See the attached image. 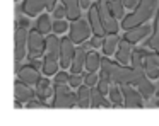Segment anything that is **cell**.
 Listing matches in <instances>:
<instances>
[{
    "instance_id": "f35d334b",
    "label": "cell",
    "mask_w": 159,
    "mask_h": 126,
    "mask_svg": "<svg viewBox=\"0 0 159 126\" xmlns=\"http://www.w3.org/2000/svg\"><path fill=\"white\" fill-rule=\"evenodd\" d=\"M156 106H157V107H159V99H157V102H156Z\"/></svg>"
},
{
    "instance_id": "9c48e42d",
    "label": "cell",
    "mask_w": 159,
    "mask_h": 126,
    "mask_svg": "<svg viewBox=\"0 0 159 126\" xmlns=\"http://www.w3.org/2000/svg\"><path fill=\"white\" fill-rule=\"evenodd\" d=\"M121 87V92H123V104L125 107H142L144 106V95L139 92V89L135 90L134 85H128V84H123L120 85Z\"/></svg>"
},
{
    "instance_id": "8992f818",
    "label": "cell",
    "mask_w": 159,
    "mask_h": 126,
    "mask_svg": "<svg viewBox=\"0 0 159 126\" xmlns=\"http://www.w3.org/2000/svg\"><path fill=\"white\" fill-rule=\"evenodd\" d=\"M91 34H93V27H91V24L87 22V20H84V19L72 20L69 36H70V39H72L75 44L86 43V41L91 37Z\"/></svg>"
},
{
    "instance_id": "ba28073f",
    "label": "cell",
    "mask_w": 159,
    "mask_h": 126,
    "mask_svg": "<svg viewBox=\"0 0 159 126\" xmlns=\"http://www.w3.org/2000/svg\"><path fill=\"white\" fill-rule=\"evenodd\" d=\"M75 43L69 37H62L60 39V67L62 68H69L74 61V56H75Z\"/></svg>"
},
{
    "instance_id": "7a4b0ae2",
    "label": "cell",
    "mask_w": 159,
    "mask_h": 126,
    "mask_svg": "<svg viewBox=\"0 0 159 126\" xmlns=\"http://www.w3.org/2000/svg\"><path fill=\"white\" fill-rule=\"evenodd\" d=\"M98 10H99L106 34H116L121 27L118 20L125 17V0H98Z\"/></svg>"
},
{
    "instance_id": "ac0fdd59",
    "label": "cell",
    "mask_w": 159,
    "mask_h": 126,
    "mask_svg": "<svg viewBox=\"0 0 159 126\" xmlns=\"http://www.w3.org/2000/svg\"><path fill=\"white\" fill-rule=\"evenodd\" d=\"M62 3L65 5V9H67V19H69V20L80 19L82 7H80L79 0H62Z\"/></svg>"
},
{
    "instance_id": "603a6c76",
    "label": "cell",
    "mask_w": 159,
    "mask_h": 126,
    "mask_svg": "<svg viewBox=\"0 0 159 126\" xmlns=\"http://www.w3.org/2000/svg\"><path fill=\"white\" fill-rule=\"evenodd\" d=\"M103 58L98 54V51H87V60H86V70L87 72H98L101 68Z\"/></svg>"
},
{
    "instance_id": "ffe728a7",
    "label": "cell",
    "mask_w": 159,
    "mask_h": 126,
    "mask_svg": "<svg viewBox=\"0 0 159 126\" xmlns=\"http://www.w3.org/2000/svg\"><path fill=\"white\" fill-rule=\"evenodd\" d=\"M111 106L113 102L108 101L99 89H91V107H111Z\"/></svg>"
},
{
    "instance_id": "f546056e",
    "label": "cell",
    "mask_w": 159,
    "mask_h": 126,
    "mask_svg": "<svg viewBox=\"0 0 159 126\" xmlns=\"http://www.w3.org/2000/svg\"><path fill=\"white\" fill-rule=\"evenodd\" d=\"M69 78H70L69 73H65V72H57V73L53 75V85H57V84H69Z\"/></svg>"
},
{
    "instance_id": "d6986e66",
    "label": "cell",
    "mask_w": 159,
    "mask_h": 126,
    "mask_svg": "<svg viewBox=\"0 0 159 126\" xmlns=\"http://www.w3.org/2000/svg\"><path fill=\"white\" fill-rule=\"evenodd\" d=\"M120 41H121L120 36H116V34H108L103 41V53L106 54V56L115 54L118 50V46H120Z\"/></svg>"
},
{
    "instance_id": "9a60e30c",
    "label": "cell",
    "mask_w": 159,
    "mask_h": 126,
    "mask_svg": "<svg viewBox=\"0 0 159 126\" xmlns=\"http://www.w3.org/2000/svg\"><path fill=\"white\" fill-rule=\"evenodd\" d=\"M43 9H46V0H24L22 3V12L28 17L39 15Z\"/></svg>"
},
{
    "instance_id": "44dd1931",
    "label": "cell",
    "mask_w": 159,
    "mask_h": 126,
    "mask_svg": "<svg viewBox=\"0 0 159 126\" xmlns=\"http://www.w3.org/2000/svg\"><path fill=\"white\" fill-rule=\"evenodd\" d=\"M77 107H91V87L86 84L77 89Z\"/></svg>"
},
{
    "instance_id": "cb8c5ba5",
    "label": "cell",
    "mask_w": 159,
    "mask_h": 126,
    "mask_svg": "<svg viewBox=\"0 0 159 126\" xmlns=\"http://www.w3.org/2000/svg\"><path fill=\"white\" fill-rule=\"evenodd\" d=\"M110 101L113 102V107H123V92H121L120 85H115L110 89Z\"/></svg>"
},
{
    "instance_id": "3957f363",
    "label": "cell",
    "mask_w": 159,
    "mask_h": 126,
    "mask_svg": "<svg viewBox=\"0 0 159 126\" xmlns=\"http://www.w3.org/2000/svg\"><path fill=\"white\" fill-rule=\"evenodd\" d=\"M156 10H157V0H140L139 5L121 19V22H120L121 29L130 31L134 27H139L142 24H145L156 14Z\"/></svg>"
},
{
    "instance_id": "484cf974",
    "label": "cell",
    "mask_w": 159,
    "mask_h": 126,
    "mask_svg": "<svg viewBox=\"0 0 159 126\" xmlns=\"http://www.w3.org/2000/svg\"><path fill=\"white\" fill-rule=\"evenodd\" d=\"M67 29H69V24H67V20H63V19H55V22H53V33H55V34H63Z\"/></svg>"
},
{
    "instance_id": "4316f807",
    "label": "cell",
    "mask_w": 159,
    "mask_h": 126,
    "mask_svg": "<svg viewBox=\"0 0 159 126\" xmlns=\"http://www.w3.org/2000/svg\"><path fill=\"white\" fill-rule=\"evenodd\" d=\"M84 78H86V75H80V73H72L69 78V85L72 89H79L80 85H82Z\"/></svg>"
},
{
    "instance_id": "2e32d148",
    "label": "cell",
    "mask_w": 159,
    "mask_h": 126,
    "mask_svg": "<svg viewBox=\"0 0 159 126\" xmlns=\"http://www.w3.org/2000/svg\"><path fill=\"white\" fill-rule=\"evenodd\" d=\"M86 60H87V50L77 48L74 61L70 65V73H82V70L86 68Z\"/></svg>"
},
{
    "instance_id": "7c38bea8",
    "label": "cell",
    "mask_w": 159,
    "mask_h": 126,
    "mask_svg": "<svg viewBox=\"0 0 159 126\" xmlns=\"http://www.w3.org/2000/svg\"><path fill=\"white\" fill-rule=\"evenodd\" d=\"M89 24L93 27V34L96 36H101V37H106V29H104V24L101 20V15H99V10H98V3H93L89 7Z\"/></svg>"
},
{
    "instance_id": "277c9868",
    "label": "cell",
    "mask_w": 159,
    "mask_h": 126,
    "mask_svg": "<svg viewBox=\"0 0 159 126\" xmlns=\"http://www.w3.org/2000/svg\"><path fill=\"white\" fill-rule=\"evenodd\" d=\"M74 106H77V94L70 92L67 84H57L50 107H74Z\"/></svg>"
},
{
    "instance_id": "83f0119b",
    "label": "cell",
    "mask_w": 159,
    "mask_h": 126,
    "mask_svg": "<svg viewBox=\"0 0 159 126\" xmlns=\"http://www.w3.org/2000/svg\"><path fill=\"white\" fill-rule=\"evenodd\" d=\"M99 78H101V75H96V72H89V73L86 75V78H84V84L89 85V87H96Z\"/></svg>"
},
{
    "instance_id": "8fae6325",
    "label": "cell",
    "mask_w": 159,
    "mask_h": 126,
    "mask_svg": "<svg viewBox=\"0 0 159 126\" xmlns=\"http://www.w3.org/2000/svg\"><path fill=\"white\" fill-rule=\"evenodd\" d=\"M17 78L22 82H26V84L33 85V84H38V80L41 78V75H39V68L34 67L33 63L29 65H24V67H21L19 65L17 67Z\"/></svg>"
},
{
    "instance_id": "7402d4cb",
    "label": "cell",
    "mask_w": 159,
    "mask_h": 126,
    "mask_svg": "<svg viewBox=\"0 0 159 126\" xmlns=\"http://www.w3.org/2000/svg\"><path fill=\"white\" fill-rule=\"evenodd\" d=\"M145 46H147V48H152L154 51H157V53H159V10H157V14H156V20H154V27H152V34H151V37L147 39Z\"/></svg>"
},
{
    "instance_id": "6da1fadb",
    "label": "cell",
    "mask_w": 159,
    "mask_h": 126,
    "mask_svg": "<svg viewBox=\"0 0 159 126\" xmlns=\"http://www.w3.org/2000/svg\"><path fill=\"white\" fill-rule=\"evenodd\" d=\"M101 77L108 78L110 82L118 85H134L135 89H139L144 99H151L156 92V87L152 85L151 78L145 75L144 68H134L130 65H121L118 61H111L110 58H103L101 61Z\"/></svg>"
},
{
    "instance_id": "e575fe53",
    "label": "cell",
    "mask_w": 159,
    "mask_h": 126,
    "mask_svg": "<svg viewBox=\"0 0 159 126\" xmlns=\"http://www.w3.org/2000/svg\"><path fill=\"white\" fill-rule=\"evenodd\" d=\"M140 0H125V9H135Z\"/></svg>"
},
{
    "instance_id": "f1b7e54d",
    "label": "cell",
    "mask_w": 159,
    "mask_h": 126,
    "mask_svg": "<svg viewBox=\"0 0 159 126\" xmlns=\"http://www.w3.org/2000/svg\"><path fill=\"white\" fill-rule=\"evenodd\" d=\"M144 70H145V75H147L151 80L159 78V67H154V65H144Z\"/></svg>"
},
{
    "instance_id": "5bb4252c",
    "label": "cell",
    "mask_w": 159,
    "mask_h": 126,
    "mask_svg": "<svg viewBox=\"0 0 159 126\" xmlns=\"http://www.w3.org/2000/svg\"><path fill=\"white\" fill-rule=\"evenodd\" d=\"M132 54H134V44L128 43L127 39H123V37H121L120 46H118L116 53H115V56H116V61H118V63H121V65H130Z\"/></svg>"
},
{
    "instance_id": "52a82bcc",
    "label": "cell",
    "mask_w": 159,
    "mask_h": 126,
    "mask_svg": "<svg viewBox=\"0 0 159 126\" xmlns=\"http://www.w3.org/2000/svg\"><path fill=\"white\" fill-rule=\"evenodd\" d=\"M14 94H16V107H22L36 97V89H31L29 84L17 78V82L14 84Z\"/></svg>"
},
{
    "instance_id": "4fadbf2b",
    "label": "cell",
    "mask_w": 159,
    "mask_h": 126,
    "mask_svg": "<svg viewBox=\"0 0 159 126\" xmlns=\"http://www.w3.org/2000/svg\"><path fill=\"white\" fill-rule=\"evenodd\" d=\"M149 34H152L151 26H149V24H142V26L134 27V29H130V31H125L123 39H127L128 43L135 44V43H139V41H142L145 36H149Z\"/></svg>"
},
{
    "instance_id": "d590c367",
    "label": "cell",
    "mask_w": 159,
    "mask_h": 126,
    "mask_svg": "<svg viewBox=\"0 0 159 126\" xmlns=\"http://www.w3.org/2000/svg\"><path fill=\"white\" fill-rule=\"evenodd\" d=\"M57 9V0H46V10L53 12Z\"/></svg>"
},
{
    "instance_id": "4dcf8cb0",
    "label": "cell",
    "mask_w": 159,
    "mask_h": 126,
    "mask_svg": "<svg viewBox=\"0 0 159 126\" xmlns=\"http://www.w3.org/2000/svg\"><path fill=\"white\" fill-rule=\"evenodd\" d=\"M110 84H111V82L108 80V78H103V77H101V78H99V82H98V85H96V87L99 89V90L103 92L104 95H106V94H110V89H111V85H110Z\"/></svg>"
},
{
    "instance_id": "ab89813d",
    "label": "cell",
    "mask_w": 159,
    "mask_h": 126,
    "mask_svg": "<svg viewBox=\"0 0 159 126\" xmlns=\"http://www.w3.org/2000/svg\"><path fill=\"white\" fill-rule=\"evenodd\" d=\"M17 2H19V0H17Z\"/></svg>"
},
{
    "instance_id": "836d02e7",
    "label": "cell",
    "mask_w": 159,
    "mask_h": 126,
    "mask_svg": "<svg viewBox=\"0 0 159 126\" xmlns=\"http://www.w3.org/2000/svg\"><path fill=\"white\" fill-rule=\"evenodd\" d=\"M53 14H55V19H65V17H67V9H65V5L57 7V9L53 10Z\"/></svg>"
},
{
    "instance_id": "5b68a950",
    "label": "cell",
    "mask_w": 159,
    "mask_h": 126,
    "mask_svg": "<svg viewBox=\"0 0 159 126\" xmlns=\"http://www.w3.org/2000/svg\"><path fill=\"white\" fill-rule=\"evenodd\" d=\"M46 51V37H43V33L36 27V29L29 31L28 37V54L29 58H41L45 56Z\"/></svg>"
},
{
    "instance_id": "e0dca14e",
    "label": "cell",
    "mask_w": 159,
    "mask_h": 126,
    "mask_svg": "<svg viewBox=\"0 0 159 126\" xmlns=\"http://www.w3.org/2000/svg\"><path fill=\"white\" fill-rule=\"evenodd\" d=\"M50 95H53V85L48 80V77H41L38 80V84H36V97L46 102V99Z\"/></svg>"
},
{
    "instance_id": "1f68e13d",
    "label": "cell",
    "mask_w": 159,
    "mask_h": 126,
    "mask_svg": "<svg viewBox=\"0 0 159 126\" xmlns=\"http://www.w3.org/2000/svg\"><path fill=\"white\" fill-rule=\"evenodd\" d=\"M46 106H48V104H46L45 101H41V99H38V101L33 99V101H29L28 104H26V107H28V109H33V107H34V109H41V107H46Z\"/></svg>"
},
{
    "instance_id": "d6a6232c",
    "label": "cell",
    "mask_w": 159,
    "mask_h": 126,
    "mask_svg": "<svg viewBox=\"0 0 159 126\" xmlns=\"http://www.w3.org/2000/svg\"><path fill=\"white\" fill-rule=\"evenodd\" d=\"M103 41H104V37H101V36H96V34H93V37H91V48H103Z\"/></svg>"
},
{
    "instance_id": "d4e9b609",
    "label": "cell",
    "mask_w": 159,
    "mask_h": 126,
    "mask_svg": "<svg viewBox=\"0 0 159 126\" xmlns=\"http://www.w3.org/2000/svg\"><path fill=\"white\" fill-rule=\"evenodd\" d=\"M38 29L43 34H50L53 31V22H52V17L48 14H41L38 17Z\"/></svg>"
},
{
    "instance_id": "8d00e7d4",
    "label": "cell",
    "mask_w": 159,
    "mask_h": 126,
    "mask_svg": "<svg viewBox=\"0 0 159 126\" xmlns=\"http://www.w3.org/2000/svg\"><path fill=\"white\" fill-rule=\"evenodd\" d=\"M17 26H21V27H29V20L24 19V17H19V19H17Z\"/></svg>"
},
{
    "instance_id": "30bf717a",
    "label": "cell",
    "mask_w": 159,
    "mask_h": 126,
    "mask_svg": "<svg viewBox=\"0 0 159 126\" xmlns=\"http://www.w3.org/2000/svg\"><path fill=\"white\" fill-rule=\"evenodd\" d=\"M28 27H21L17 26L16 29V61H22L28 51Z\"/></svg>"
},
{
    "instance_id": "74e56055",
    "label": "cell",
    "mask_w": 159,
    "mask_h": 126,
    "mask_svg": "<svg viewBox=\"0 0 159 126\" xmlns=\"http://www.w3.org/2000/svg\"><path fill=\"white\" fill-rule=\"evenodd\" d=\"M80 2V7H82V9H89L91 7V0H79Z\"/></svg>"
}]
</instances>
